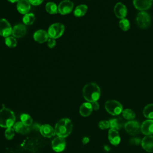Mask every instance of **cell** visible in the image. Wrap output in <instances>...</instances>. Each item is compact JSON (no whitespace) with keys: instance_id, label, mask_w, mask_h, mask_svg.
Listing matches in <instances>:
<instances>
[{"instance_id":"cell-1","label":"cell","mask_w":153,"mask_h":153,"mask_svg":"<svg viewBox=\"0 0 153 153\" xmlns=\"http://www.w3.org/2000/svg\"><path fill=\"white\" fill-rule=\"evenodd\" d=\"M82 95L88 102H96L100 96V87L94 82L88 83L83 87Z\"/></svg>"},{"instance_id":"cell-2","label":"cell","mask_w":153,"mask_h":153,"mask_svg":"<svg viewBox=\"0 0 153 153\" xmlns=\"http://www.w3.org/2000/svg\"><path fill=\"white\" fill-rule=\"evenodd\" d=\"M54 130L57 136L65 138L72 132V123L69 118H62L56 124Z\"/></svg>"},{"instance_id":"cell-3","label":"cell","mask_w":153,"mask_h":153,"mask_svg":"<svg viewBox=\"0 0 153 153\" xmlns=\"http://www.w3.org/2000/svg\"><path fill=\"white\" fill-rule=\"evenodd\" d=\"M16 123V116L14 112L3 106L0 109V127L4 128L13 127Z\"/></svg>"},{"instance_id":"cell-4","label":"cell","mask_w":153,"mask_h":153,"mask_svg":"<svg viewBox=\"0 0 153 153\" xmlns=\"http://www.w3.org/2000/svg\"><path fill=\"white\" fill-rule=\"evenodd\" d=\"M106 111L112 115H118L123 111V106L119 102L115 100H109L105 102Z\"/></svg>"},{"instance_id":"cell-5","label":"cell","mask_w":153,"mask_h":153,"mask_svg":"<svg viewBox=\"0 0 153 153\" xmlns=\"http://www.w3.org/2000/svg\"><path fill=\"white\" fill-rule=\"evenodd\" d=\"M65 30V26L61 23H55L52 24L48 29V34L50 38L57 39L60 37Z\"/></svg>"},{"instance_id":"cell-6","label":"cell","mask_w":153,"mask_h":153,"mask_svg":"<svg viewBox=\"0 0 153 153\" xmlns=\"http://www.w3.org/2000/svg\"><path fill=\"white\" fill-rule=\"evenodd\" d=\"M136 23L140 28L146 29L148 27L151 23L150 15L146 11L139 12L136 16Z\"/></svg>"},{"instance_id":"cell-7","label":"cell","mask_w":153,"mask_h":153,"mask_svg":"<svg viewBox=\"0 0 153 153\" xmlns=\"http://www.w3.org/2000/svg\"><path fill=\"white\" fill-rule=\"evenodd\" d=\"M74 8V3L69 0H63L58 5V12L65 15L70 13Z\"/></svg>"},{"instance_id":"cell-8","label":"cell","mask_w":153,"mask_h":153,"mask_svg":"<svg viewBox=\"0 0 153 153\" xmlns=\"http://www.w3.org/2000/svg\"><path fill=\"white\" fill-rule=\"evenodd\" d=\"M52 149L56 152H62L66 147V141L65 138L57 136L51 142Z\"/></svg>"},{"instance_id":"cell-9","label":"cell","mask_w":153,"mask_h":153,"mask_svg":"<svg viewBox=\"0 0 153 153\" xmlns=\"http://www.w3.org/2000/svg\"><path fill=\"white\" fill-rule=\"evenodd\" d=\"M125 130L130 134H136L140 129L139 123L135 120H130L124 124Z\"/></svg>"},{"instance_id":"cell-10","label":"cell","mask_w":153,"mask_h":153,"mask_svg":"<svg viewBox=\"0 0 153 153\" xmlns=\"http://www.w3.org/2000/svg\"><path fill=\"white\" fill-rule=\"evenodd\" d=\"M12 34V28L10 23L5 19H0V35L8 37Z\"/></svg>"},{"instance_id":"cell-11","label":"cell","mask_w":153,"mask_h":153,"mask_svg":"<svg viewBox=\"0 0 153 153\" xmlns=\"http://www.w3.org/2000/svg\"><path fill=\"white\" fill-rule=\"evenodd\" d=\"M133 2L136 9L141 11H145L151 8L153 0H133Z\"/></svg>"},{"instance_id":"cell-12","label":"cell","mask_w":153,"mask_h":153,"mask_svg":"<svg viewBox=\"0 0 153 153\" xmlns=\"http://www.w3.org/2000/svg\"><path fill=\"white\" fill-rule=\"evenodd\" d=\"M114 12L116 17L118 19H124L127 14V9L126 6L121 3L117 2L114 8Z\"/></svg>"},{"instance_id":"cell-13","label":"cell","mask_w":153,"mask_h":153,"mask_svg":"<svg viewBox=\"0 0 153 153\" xmlns=\"http://www.w3.org/2000/svg\"><path fill=\"white\" fill-rule=\"evenodd\" d=\"M39 129L41 134L45 137L50 138L56 135L54 128L49 124H43L40 126Z\"/></svg>"},{"instance_id":"cell-14","label":"cell","mask_w":153,"mask_h":153,"mask_svg":"<svg viewBox=\"0 0 153 153\" xmlns=\"http://www.w3.org/2000/svg\"><path fill=\"white\" fill-rule=\"evenodd\" d=\"M141 132L148 136L153 134V120H147L142 123L140 126Z\"/></svg>"},{"instance_id":"cell-15","label":"cell","mask_w":153,"mask_h":153,"mask_svg":"<svg viewBox=\"0 0 153 153\" xmlns=\"http://www.w3.org/2000/svg\"><path fill=\"white\" fill-rule=\"evenodd\" d=\"M141 145L147 152H153V136L148 135L144 137L141 141Z\"/></svg>"},{"instance_id":"cell-16","label":"cell","mask_w":153,"mask_h":153,"mask_svg":"<svg viewBox=\"0 0 153 153\" xmlns=\"http://www.w3.org/2000/svg\"><path fill=\"white\" fill-rule=\"evenodd\" d=\"M30 9V4L28 0H19L17 4V10L22 14L28 13Z\"/></svg>"},{"instance_id":"cell-17","label":"cell","mask_w":153,"mask_h":153,"mask_svg":"<svg viewBox=\"0 0 153 153\" xmlns=\"http://www.w3.org/2000/svg\"><path fill=\"white\" fill-rule=\"evenodd\" d=\"M26 33V27L23 24L16 25L12 29V35L15 38H21Z\"/></svg>"},{"instance_id":"cell-18","label":"cell","mask_w":153,"mask_h":153,"mask_svg":"<svg viewBox=\"0 0 153 153\" xmlns=\"http://www.w3.org/2000/svg\"><path fill=\"white\" fill-rule=\"evenodd\" d=\"M48 37V32L42 29L36 30L33 34V39L39 43H43L47 41Z\"/></svg>"},{"instance_id":"cell-19","label":"cell","mask_w":153,"mask_h":153,"mask_svg":"<svg viewBox=\"0 0 153 153\" xmlns=\"http://www.w3.org/2000/svg\"><path fill=\"white\" fill-rule=\"evenodd\" d=\"M108 139L111 143H112L113 145L117 146L119 145L121 141L120 136L118 134V131L113 130V129H109L108 131Z\"/></svg>"},{"instance_id":"cell-20","label":"cell","mask_w":153,"mask_h":153,"mask_svg":"<svg viewBox=\"0 0 153 153\" xmlns=\"http://www.w3.org/2000/svg\"><path fill=\"white\" fill-rule=\"evenodd\" d=\"M93 111L91 104L90 102L83 103L79 108V114L83 117L89 116Z\"/></svg>"},{"instance_id":"cell-21","label":"cell","mask_w":153,"mask_h":153,"mask_svg":"<svg viewBox=\"0 0 153 153\" xmlns=\"http://www.w3.org/2000/svg\"><path fill=\"white\" fill-rule=\"evenodd\" d=\"M13 127L14 129L16 132L18 133L23 134H27L30 131L29 127L26 126L21 121H18L15 123Z\"/></svg>"},{"instance_id":"cell-22","label":"cell","mask_w":153,"mask_h":153,"mask_svg":"<svg viewBox=\"0 0 153 153\" xmlns=\"http://www.w3.org/2000/svg\"><path fill=\"white\" fill-rule=\"evenodd\" d=\"M109 122L110 124V128L117 131L120 130L122 128L123 126L124 125L123 121L120 118L111 119L109 121Z\"/></svg>"},{"instance_id":"cell-23","label":"cell","mask_w":153,"mask_h":153,"mask_svg":"<svg viewBox=\"0 0 153 153\" xmlns=\"http://www.w3.org/2000/svg\"><path fill=\"white\" fill-rule=\"evenodd\" d=\"M88 10V7L86 5L81 4L79 5H78L74 12V15L76 17H82L85 14Z\"/></svg>"},{"instance_id":"cell-24","label":"cell","mask_w":153,"mask_h":153,"mask_svg":"<svg viewBox=\"0 0 153 153\" xmlns=\"http://www.w3.org/2000/svg\"><path fill=\"white\" fill-rule=\"evenodd\" d=\"M143 115L151 120H153V103H150L145 106L143 110Z\"/></svg>"},{"instance_id":"cell-25","label":"cell","mask_w":153,"mask_h":153,"mask_svg":"<svg viewBox=\"0 0 153 153\" xmlns=\"http://www.w3.org/2000/svg\"><path fill=\"white\" fill-rule=\"evenodd\" d=\"M45 10L51 14H55L58 12V7L53 2H48L45 5Z\"/></svg>"},{"instance_id":"cell-26","label":"cell","mask_w":153,"mask_h":153,"mask_svg":"<svg viewBox=\"0 0 153 153\" xmlns=\"http://www.w3.org/2000/svg\"><path fill=\"white\" fill-rule=\"evenodd\" d=\"M123 117L127 120H132L135 118V113L134 112L131 110V109H125L122 111Z\"/></svg>"},{"instance_id":"cell-27","label":"cell","mask_w":153,"mask_h":153,"mask_svg":"<svg viewBox=\"0 0 153 153\" xmlns=\"http://www.w3.org/2000/svg\"><path fill=\"white\" fill-rule=\"evenodd\" d=\"M21 122L23 123L26 126L30 127L33 123L32 118L27 114H22L20 115Z\"/></svg>"},{"instance_id":"cell-28","label":"cell","mask_w":153,"mask_h":153,"mask_svg":"<svg viewBox=\"0 0 153 153\" xmlns=\"http://www.w3.org/2000/svg\"><path fill=\"white\" fill-rule=\"evenodd\" d=\"M35 20V17L33 13H27L23 17V22L26 25H30Z\"/></svg>"},{"instance_id":"cell-29","label":"cell","mask_w":153,"mask_h":153,"mask_svg":"<svg viewBox=\"0 0 153 153\" xmlns=\"http://www.w3.org/2000/svg\"><path fill=\"white\" fill-rule=\"evenodd\" d=\"M5 43L6 45L10 48H14L17 45V41L14 36H8L5 39Z\"/></svg>"},{"instance_id":"cell-30","label":"cell","mask_w":153,"mask_h":153,"mask_svg":"<svg viewBox=\"0 0 153 153\" xmlns=\"http://www.w3.org/2000/svg\"><path fill=\"white\" fill-rule=\"evenodd\" d=\"M119 26L124 31L128 30L130 28V22L128 20L125 18L121 19L119 22Z\"/></svg>"},{"instance_id":"cell-31","label":"cell","mask_w":153,"mask_h":153,"mask_svg":"<svg viewBox=\"0 0 153 153\" xmlns=\"http://www.w3.org/2000/svg\"><path fill=\"white\" fill-rule=\"evenodd\" d=\"M15 130L13 127L7 128L5 131V137L8 140H11L15 135Z\"/></svg>"},{"instance_id":"cell-32","label":"cell","mask_w":153,"mask_h":153,"mask_svg":"<svg viewBox=\"0 0 153 153\" xmlns=\"http://www.w3.org/2000/svg\"><path fill=\"white\" fill-rule=\"evenodd\" d=\"M98 126L99 127L102 129V130H105V129H107L109 127H110V124H109V121H106V120H102L100 121L99 123H98Z\"/></svg>"},{"instance_id":"cell-33","label":"cell","mask_w":153,"mask_h":153,"mask_svg":"<svg viewBox=\"0 0 153 153\" xmlns=\"http://www.w3.org/2000/svg\"><path fill=\"white\" fill-rule=\"evenodd\" d=\"M56 44V42L55 41V39L50 38L47 40V45L49 48H53Z\"/></svg>"},{"instance_id":"cell-34","label":"cell","mask_w":153,"mask_h":153,"mask_svg":"<svg viewBox=\"0 0 153 153\" xmlns=\"http://www.w3.org/2000/svg\"><path fill=\"white\" fill-rule=\"evenodd\" d=\"M141 141H142V140H140V138H138V137L131 138L130 140V142L131 144H134V145H139V144L141 143Z\"/></svg>"},{"instance_id":"cell-35","label":"cell","mask_w":153,"mask_h":153,"mask_svg":"<svg viewBox=\"0 0 153 153\" xmlns=\"http://www.w3.org/2000/svg\"><path fill=\"white\" fill-rule=\"evenodd\" d=\"M28 1L30 2V4L33 5H38L44 1V0H28Z\"/></svg>"},{"instance_id":"cell-36","label":"cell","mask_w":153,"mask_h":153,"mask_svg":"<svg viewBox=\"0 0 153 153\" xmlns=\"http://www.w3.org/2000/svg\"><path fill=\"white\" fill-rule=\"evenodd\" d=\"M91 106H92L93 110L97 111V110H98L99 109V103L97 101L91 102Z\"/></svg>"},{"instance_id":"cell-37","label":"cell","mask_w":153,"mask_h":153,"mask_svg":"<svg viewBox=\"0 0 153 153\" xmlns=\"http://www.w3.org/2000/svg\"><path fill=\"white\" fill-rule=\"evenodd\" d=\"M9 2H11V3H14V2H18L19 0H8Z\"/></svg>"}]
</instances>
